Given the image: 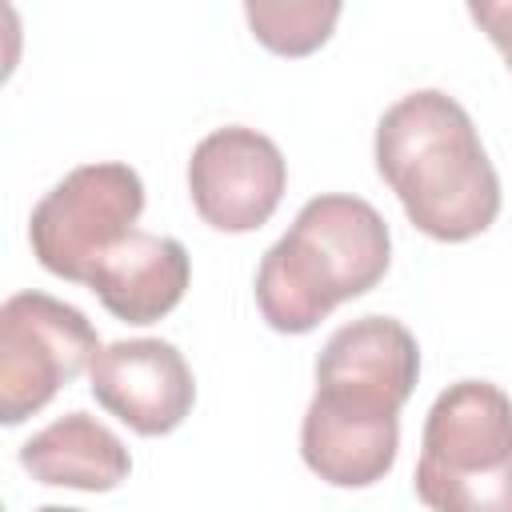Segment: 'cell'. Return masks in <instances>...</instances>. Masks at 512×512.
<instances>
[{
  "mask_svg": "<svg viewBox=\"0 0 512 512\" xmlns=\"http://www.w3.org/2000/svg\"><path fill=\"white\" fill-rule=\"evenodd\" d=\"M412 488L428 512H512V396L500 384L456 380L432 400Z\"/></svg>",
  "mask_w": 512,
  "mask_h": 512,
  "instance_id": "4",
  "label": "cell"
},
{
  "mask_svg": "<svg viewBox=\"0 0 512 512\" xmlns=\"http://www.w3.org/2000/svg\"><path fill=\"white\" fill-rule=\"evenodd\" d=\"M372 156L380 180L424 236L464 244L496 224L500 176L456 96L440 88L400 96L376 124Z\"/></svg>",
  "mask_w": 512,
  "mask_h": 512,
  "instance_id": "2",
  "label": "cell"
},
{
  "mask_svg": "<svg viewBox=\"0 0 512 512\" xmlns=\"http://www.w3.org/2000/svg\"><path fill=\"white\" fill-rule=\"evenodd\" d=\"M36 512H84V508H68V504H40Z\"/></svg>",
  "mask_w": 512,
  "mask_h": 512,
  "instance_id": "13",
  "label": "cell"
},
{
  "mask_svg": "<svg viewBox=\"0 0 512 512\" xmlns=\"http://www.w3.org/2000/svg\"><path fill=\"white\" fill-rule=\"evenodd\" d=\"M288 188V160L272 136L228 124L208 132L188 160L196 216L216 232H256L272 220Z\"/></svg>",
  "mask_w": 512,
  "mask_h": 512,
  "instance_id": "7",
  "label": "cell"
},
{
  "mask_svg": "<svg viewBox=\"0 0 512 512\" xmlns=\"http://www.w3.org/2000/svg\"><path fill=\"white\" fill-rule=\"evenodd\" d=\"M468 16L488 32V40L500 48V56L512 68V0H472Z\"/></svg>",
  "mask_w": 512,
  "mask_h": 512,
  "instance_id": "12",
  "label": "cell"
},
{
  "mask_svg": "<svg viewBox=\"0 0 512 512\" xmlns=\"http://www.w3.org/2000/svg\"><path fill=\"white\" fill-rule=\"evenodd\" d=\"M144 180L120 160L80 164L56 180L28 216V244L40 268L60 280L92 284L96 268L136 232Z\"/></svg>",
  "mask_w": 512,
  "mask_h": 512,
  "instance_id": "5",
  "label": "cell"
},
{
  "mask_svg": "<svg viewBox=\"0 0 512 512\" xmlns=\"http://www.w3.org/2000/svg\"><path fill=\"white\" fill-rule=\"evenodd\" d=\"M420 348L392 316L340 324L316 356V392L300 420V456L332 488L380 484L400 448V408L416 392Z\"/></svg>",
  "mask_w": 512,
  "mask_h": 512,
  "instance_id": "1",
  "label": "cell"
},
{
  "mask_svg": "<svg viewBox=\"0 0 512 512\" xmlns=\"http://www.w3.org/2000/svg\"><path fill=\"white\" fill-rule=\"evenodd\" d=\"M188 280H192L188 248L172 236L136 228L128 240L112 248V256L96 268L88 288L116 320L156 324L184 300Z\"/></svg>",
  "mask_w": 512,
  "mask_h": 512,
  "instance_id": "9",
  "label": "cell"
},
{
  "mask_svg": "<svg viewBox=\"0 0 512 512\" xmlns=\"http://www.w3.org/2000/svg\"><path fill=\"white\" fill-rule=\"evenodd\" d=\"M88 384L96 404L140 436L176 432L196 404V380L184 352L156 336L104 344L88 368Z\"/></svg>",
  "mask_w": 512,
  "mask_h": 512,
  "instance_id": "8",
  "label": "cell"
},
{
  "mask_svg": "<svg viewBox=\"0 0 512 512\" xmlns=\"http://www.w3.org/2000/svg\"><path fill=\"white\" fill-rule=\"evenodd\" d=\"M20 468L36 484L76 488V492H112L128 480L132 456L108 424H100L88 412H68L20 444Z\"/></svg>",
  "mask_w": 512,
  "mask_h": 512,
  "instance_id": "10",
  "label": "cell"
},
{
  "mask_svg": "<svg viewBox=\"0 0 512 512\" xmlns=\"http://www.w3.org/2000/svg\"><path fill=\"white\" fill-rule=\"evenodd\" d=\"M392 264L384 216L348 192L312 196L256 268V308L272 332L304 336L336 304L372 292Z\"/></svg>",
  "mask_w": 512,
  "mask_h": 512,
  "instance_id": "3",
  "label": "cell"
},
{
  "mask_svg": "<svg viewBox=\"0 0 512 512\" xmlns=\"http://www.w3.org/2000/svg\"><path fill=\"white\" fill-rule=\"evenodd\" d=\"M340 12L344 8L336 0H276V4L252 0L244 4V20L252 36L276 56H308L320 44H328Z\"/></svg>",
  "mask_w": 512,
  "mask_h": 512,
  "instance_id": "11",
  "label": "cell"
},
{
  "mask_svg": "<svg viewBox=\"0 0 512 512\" xmlns=\"http://www.w3.org/2000/svg\"><path fill=\"white\" fill-rule=\"evenodd\" d=\"M96 352L100 336L80 308L48 292L8 296L0 308V420L16 428L36 416L92 368Z\"/></svg>",
  "mask_w": 512,
  "mask_h": 512,
  "instance_id": "6",
  "label": "cell"
}]
</instances>
